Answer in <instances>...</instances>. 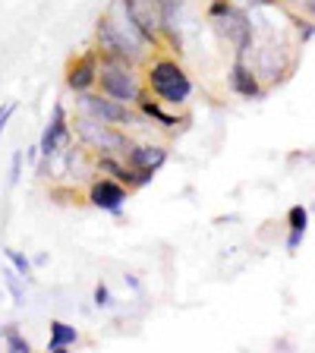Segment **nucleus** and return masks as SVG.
Masks as SVG:
<instances>
[{
    "instance_id": "nucleus-3",
    "label": "nucleus",
    "mask_w": 315,
    "mask_h": 353,
    "mask_svg": "<svg viewBox=\"0 0 315 353\" xmlns=\"http://www.w3.org/2000/svg\"><path fill=\"white\" fill-rule=\"evenodd\" d=\"M70 130H73L76 142L82 148H88L92 154H123L130 148V142L136 139L132 132L88 117V114H79V110H76V117H70Z\"/></svg>"
},
{
    "instance_id": "nucleus-26",
    "label": "nucleus",
    "mask_w": 315,
    "mask_h": 353,
    "mask_svg": "<svg viewBox=\"0 0 315 353\" xmlns=\"http://www.w3.org/2000/svg\"><path fill=\"white\" fill-rule=\"evenodd\" d=\"M123 281H126V284H130V290H136V294H139V290H142V281L136 278V274H123Z\"/></svg>"
},
{
    "instance_id": "nucleus-10",
    "label": "nucleus",
    "mask_w": 315,
    "mask_h": 353,
    "mask_svg": "<svg viewBox=\"0 0 315 353\" xmlns=\"http://www.w3.org/2000/svg\"><path fill=\"white\" fill-rule=\"evenodd\" d=\"M126 10H130L132 22L139 26V32L145 35L148 48L154 54L164 51L161 44V0H123Z\"/></svg>"
},
{
    "instance_id": "nucleus-16",
    "label": "nucleus",
    "mask_w": 315,
    "mask_h": 353,
    "mask_svg": "<svg viewBox=\"0 0 315 353\" xmlns=\"http://www.w3.org/2000/svg\"><path fill=\"white\" fill-rule=\"evenodd\" d=\"M0 281H3V287H7V294L13 296V306H26V296H29V281L22 278V274L16 272L10 262L0 268Z\"/></svg>"
},
{
    "instance_id": "nucleus-18",
    "label": "nucleus",
    "mask_w": 315,
    "mask_h": 353,
    "mask_svg": "<svg viewBox=\"0 0 315 353\" xmlns=\"http://www.w3.org/2000/svg\"><path fill=\"white\" fill-rule=\"evenodd\" d=\"M3 256H7V262L13 265L16 272H19L26 281H29V284H35V262H32L26 252H22V250H13V246H7V250H3Z\"/></svg>"
},
{
    "instance_id": "nucleus-24",
    "label": "nucleus",
    "mask_w": 315,
    "mask_h": 353,
    "mask_svg": "<svg viewBox=\"0 0 315 353\" xmlns=\"http://www.w3.org/2000/svg\"><path fill=\"white\" fill-rule=\"evenodd\" d=\"M250 3V10H278L281 0H246Z\"/></svg>"
},
{
    "instance_id": "nucleus-17",
    "label": "nucleus",
    "mask_w": 315,
    "mask_h": 353,
    "mask_svg": "<svg viewBox=\"0 0 315 353\" xmlns=\"http://www.w3.org/2000/svg\"><path fill=\"white\" fill-rule=\"evenodd\" d=\"M0 341L7 344L10 353H32V341L22 334L16 322H10V325H3V328H0Z\"/></svg>"
},
{
    "instance_id": "nucleus-23",
    "label": "nucleus",
    "mask_w": 315,
    "mask_h": 353,
    "mask_svg": "<svg viewBox=\"0 0 315 353\" xmlns=\"http://www.w3.org/2000/svg\"><path fill=\"white\" fill-rule=\"evenodd\" d=\"M16 114V101H7V104H0V136L7 132V123L13 120Z\"/></svg>"
},
{
    "instance_id": "nucleus-8",
    "label": "nucleus",
    "mask_w": 315,
    "mask_h": 353,
    "mask_svg": "<svg viewBox=\"0 0 315 353\" xmlns=\"http://www.w3.org/2000/svg\"><path fill=\"white\" fill-rule=\"evenodd\" d=\"M70 142H73L70 114H66L63 101H54L51 117H48L41 136H38V154H41V158H54V154H60L66 145H70Z\"/></svg>"
},
{
    "instance_id": "nucleus-22",
    "label": "nucleus",
    "mask_w": 315,
    "mask_h": 353,
    "mask_svg": "<svg viewBox=\"0 0 315 353\" xmlns=\"http://www.w3.org/2000/svg\"><path fill=\"white\" fill-rule=\"evenodd\" d=\"M92 303H95V309H110L114 306V294H110V287L104 284V281H98L95 290H92Z\"/></svg>"
},
{
    "instance_id": "nucleus-2",
    "label": "nucleus",
    "mask_w": 315,
    "mask_h": 353,
    "mask_svg": "<svg viewBox=\"0 0 315 353\" xmlns=\"http://www.w3.org/2000/svg\"><path fill=\"white\" fill-rule=\"evenodd\" d=\"M205 19L212 22V29L218 32L221 41H227L234 48V57L250 60L252 44H256V22H252V10L236 7L234 0H208Z\"/></svg>"
},
{
    "instance_id": "nucleus-7",
    "label": "nucleus",
    "mask_w": 315,
    "mask_h": 353,
    "mask_svg": "<svg viewBox=\"0 0 315 353\" xmlns=\"http://www.w3.org/2000/svg\"><path fill=\"white\" fill-rule=\"evenodd\" d=\"M85 202L92 208H98V212L110 214V218H120L126 208V202H130V186H123L120 180H114V176H92V183H88L85 190Z\"/></svg>"
},
{
    "instance_id": "nucleus-5",
    "label": "nucleus",
    "mask_w": 315,
    "mask_h": 353,
    "mask_svg": "<svg viewBox=\"0 0 315 353\" xmlns=\"http://www.w3.org/2000/svg\"><path fill=\"white\" fill-rule=\"evenodd\" d=\"M76 110H79V114H88V117H95V120H104V123H114V126H120V130H126V132L148 130V126H152L139 110L132 108V104L114 101V98L101 95L98 88L76 95Z\"/></svg>"
},
{
    "instance_id": "nucleus-9",
    "label": "nucleus",
    "mask_w": 315,
    "mask_h": 353,
    "mask_svg": "<svg viewBox=\"0 0 315 353\" xmlns=\"http://www.w3.org/2000/svg\"><path fill=\"white\" fill-rule=\"evenodd\" d=\"M98 70H101V54H98L95 48H88V51L70 57V63H66V73H63L66 88H70L73 95L92 92V88L98 85Z\"/></svg>"
},
{
    "instance_id": "nucleus-6",
    "label": "nucleus",
    "mask_w": 315,
    "mask_h": 353,
    "mask_svg": "<svg viewBox=\"0 0 315 353\" xmlns=\"http://www.w3.org/2000/svg\"><path fill=\"white\" fill-rule=\"evenodd\" d=\"M95 51L108 60H126V63H136V66H145L148 60L142 57L130 41L117 32V26L108 19V13H101L95 19Z\"/></svg>"
},
{
    "instance_id": "nucleus-25",
    "label": "nucleus",
    "mask_w": 315,
    "mask_h": 353,
    "mask_svg": "<svg viewBox=\"0 0 315 353\" xmlns=\"http://www.w3.org/2000/svg\"><path fill=\"white\" fill-rule=\"evenodd\" d=\"M303 236H306V234H296V230H290V234H287V243H284V246H287V252H296V250H300Z\"/></svg>"
},
{
    "instance_id": "nucleus-12",
    "label": "nucleus",
    "mask_w": 315,
    "mask_h": 353,
    "mask_svg": "<svg viewBox=\"0 0 315 353\" xmlns=\"http://www.w3.org/2000/svg\"><path fill=\"white\" fill-rule=\"evenodd\" d=\"M170 158V148L164 145V142H142V139H132L130 148L123 152V161L130 164V168L136 170H152V174H158V170L167 164Z\"/></svg>"
},
{
    "instance_id": "nucleus-21",
    "label": "nucleus",
    "mask_w": 315,
    "mask_h": 353,
    "mask_svg": "<svg viewBox=\"0 0 315 353\" xmlns=\"http://www.w3.org/2000/svg\"><path fill=\"white\" fill-rule=\"evenodd\" d=\"M22 164H26V152H13V158H10V176H7V186H10V190H16V186H19Z\"/></svg>"
},
{
    "instance_id": "nucleus-14",
    "label": "nucleus",
    "mask_w": 315,
    "mask_h": 353,
    "mask_svg": "<svg viewBox=\"0 0 315 353\" xmlns=\"http://www.w3.org/2000/svg\"><path fill=\"white\" fill-rule=\"evenodd\" d=\"M136 110H139L142 117L148 120V123H154V126H161V130H167V132H176L180 126L186 123V117H180V114H170L167 110V104H161L158 98L152 95V92H142V98L136 101Z\"/></svg>"
},
{
    "instance_id": "nucleus-29",
    "label": "nucleus",
    "mask_w": 315,
    "mask_h": 353,
    "mask_svg": "<svg viewBox=\"0 0 315 353\" xmlns=\"http://www.w3.org/2000/svg\"><path fill=\"white\" fill-rule=\"evenodd\" d=\"M32 262H35V268H41V265H48V252H38V256L32 259Z\"/></svg>"
},
{
    "instance_id": "nucleus-4",
    "label": "nucleus",
    "mask_w": 315,
    "mask_h": 353,
    "mask_svg": "<svg viewBox=\"0 0 315 353\" xmlns=\"http://www.w3.org/2000/svg\"><path fill=\"white\" fill-rule=\"evenodd\" d=\"M98 92L120 104H132L145 92V79H142V66L126 63V60H108L101 57V70H98Z\"/></svg>"
},
{
    "instance_id": "nucleus-11",
    "label": "nucleus",
    "mask_w": 315,
    "mask_h": 353,
    "mask_svg": "<svg viewBox=\"0 0 315 353\" xmlns=\"http://www.w3.org/2000/svg\"><path fill=\"white\" fill-rule=\"evenodd\" d=\"M227 85L236 98H246V101H262V98L268 95V88H265V82L258 79V73L252 70V63L243 57H234V63H230Z\"/></svg>"
},
{
    "instance_id": "nucleus-27",
    "label": "nucleus",
    "mask_w": 315,
    "mask_h": 353,
    "mask_svg": "<svg viewBox=\"0 0 315 353\" xmlns=\"http://www.w3.org/2000/svg\"><path fill=\"white\" fill-rule=\"evenodd\" d=\"M300 13H303V16H309V19H315V0H306Z\"/></svg>"
},
{
    "instance_id": "nucleus-28",
    "label": "nucleus",
    "mask_w": 315,
    "mask_h": 353,
    "mask_svg": "<svg viewBox=\"0 0 315 353\" xmlns=\"http://www.w3.org/2000/svg\"><path fill=\"white\" fill-rule=\"evenodd\" d=\"M38 158H41V154H38V145H29V148H26V161H32V164H35Z\"/></svg>"
},
{
    "instance_id": "nucleus-20",
    "label": "nucleus",
    "mask_w": 315,
    "mask_h": 353,
    "mask_svg": "<svg viewBox=\"0 0 315 353\" xmlns=\"http://www.w3.org/2000/svg\"><path fill=\"white\" fill-rule=\"evenodd\" d=\"M287 230H296V234H306L309 230V208L306 205H290V212H287Z\"/></svg>"
},
{
    "instance_id": "nucleus-15",
    "label": "nucleus",
    "mask_w": 315,
    "mask_h": 353,
    "mask_svg": "<svg viewBox=\"0 0 315 353\" xmlns=\"http://www.w3.org/2000/svg\"><path fill=\"white\" fill-rule=\"evenodd\" d=\"M79 344V328L63 319H54L51 322V334H48V350L51 353H66L70 347Z\"/></svg>"
},
{
    "instance_id": "nucleus-13",
    "label": "nucleus",
    "mask_w": 315,
    "mask_h": 353,
    "mask_svg": "<svg viewBox=\"0 0 315 353\" xmlns=\"http://www.w3.org/2000/svg\"><path fill=\"white\" fill-rule=\"evenodd\" d=\"M104 13H108V19L114 22V26H117V32L120 35L126 38V41L132 44V48H136V51L142 54V57H152V48H148V41H145V35H142L139 32V26H136V22H132V16H130V10H126V3L123 0H110L108 3V10H104Z\"/></svg>"
},
{
    "instance_id": "nucleus-19",
    "label": "nucleus",
    "mask_w": 315,
    "mask_h": 353,
    "mask_svg": "<svg viewBox=\"0 0 315 353\" xmlns=\"http://www.w3.org/2000/svg\"><path fill=\"white\" fill-rule=\"evenodd\" d=\"M290 22H294V29H296V44H300V48L315 38V19H309V16L290 10Z\"/></svg>"
},
{
    "instance_id": "nucleus-1",
    "label": "nucleus",
    "mask_w": 315,
    "mask_h": 353,
    "mask_svg": "<svg viewBox=\"0 0 315 353\" xmlns=\"http://www.w3.org/2000/svg\"><path fill=\"white\" fill-rule=\"evenodd\" d=\"M142 79H145L148 92L167 108H183L192 98V79L174 54H152L148 63L142 66Z\"/></svg>"
}]
</instances>
